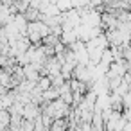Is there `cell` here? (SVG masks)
<instances>
[{
    "label": "cell",
    "instance_id": "cell-1",
    "mask_svg": "<svg viewBox=\"0 0 131 131\" xmlns=\"http://www.w3.org/2000/svg\"><path fill=\"white\" fill-rule=\"evenodd\" d=\"M49 129H50V131H63V129H68V120H67V117L52 118V120H50Z\"/></svg>",
    "mask_w": 131,
    "mask_h": 131
},
{
    "label": "cell",
    "instance_id": "cell-2",
    "mask_svg": "<svg viewBox=\"0 0 131 131\" xmlns=\"http://www.w3.org/2000/svg\"><path fill=\"white\" fill-rule=\"evenodd\" d=\"M22 15H24V18H25L27 22H32V20H40L41 11H40L38 7H31V6H29V7H27V9H25Z\"/></svg>",
    "mask_w": 131,
    "mask_h": 131
},
{
    "label": "cell",
    "instance_id": "cell-3",
    "mask_svg": "<svg viewBox=\"0 0 131 131\" xmlns=\"http://www.w3.org/2000/svg\"><path fill=\"white\" fill-rule=\"evenodd\" d=\"M54 4L58 6V9H59L61 13H65V11H68V9L74 7V6H72V0H54Z\"/></svg>",
    "mask_w": 131,
    "mask_h": 131
}]
</instances>
